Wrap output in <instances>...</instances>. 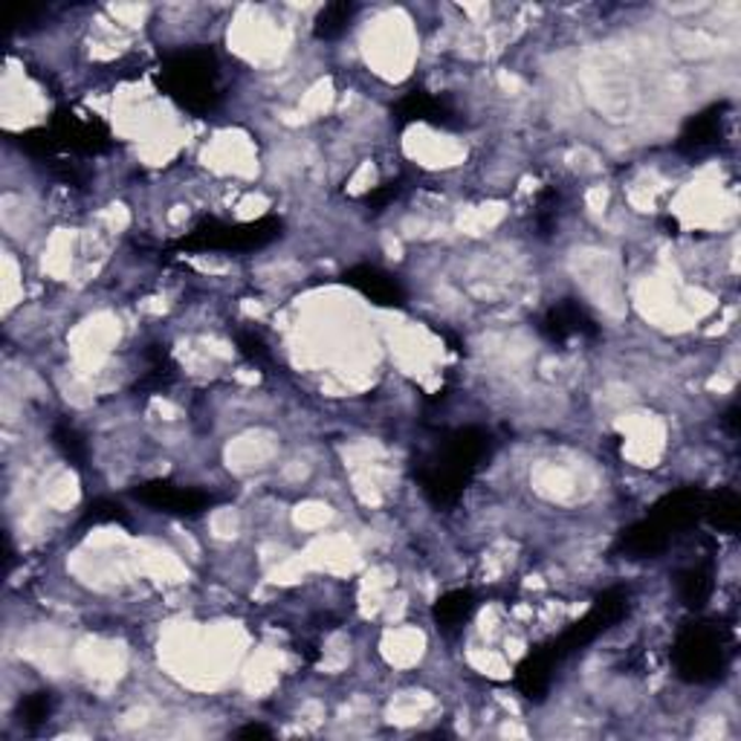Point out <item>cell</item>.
Instances as JSON below:
<instances>
[{
    "mask_svg": "<svg viewBox=\"0 0 741 741\" xmlns=\"http://www.w3.org/2000/svg\"><path fill=\"white\" fill-rule=\"evenodd\" d=\"M492 435L487 429H455L441 441L437 452L414 469L420 490L435 508H452L467 492L478 469L490 460Z\"/></svg>",
    "mask_w": 741,
    "mask_h": 741,
    "instance_id": "1",
    "label": "cell"
},
{
    "mask_svg": "<svg viewBox=\"0 0 741 741\" xmlns=\"http://www.w3.org/2000/svg\"><path fill=\"white\" fill-rule=\"evenodd\" d=\"M162 93L194 116H209L224 102L218 53L212 47H189L171 53L160 67Z\"/></svg>",
    "mask_w": 741,
    "mask_h": 741,
    "instance_id": "2",
    "label": "cell"
},
{
    "mask_svg": "<svg viewBox=\"0 0 741 741\" xmlns=\"http://www.w3.org/2000/svg\"><path fill=\"white\" fill-rule=\"evenodd\" d=\"M733 649V631L727 629L725 623H684L672 646V663L677 677L686 684H716L730 669Z\"/></svg>",
    "mask_w": 741,
    "mask_h": 741,
    "instance_id": "3",
    "label": "cell"
},
{
    "mask_svg": "<svg viewBox=\"0 0 741 741\" xmlns=\"http://www.w3.org/2000/svg\"><path fill=\"white\" fill-rule=\"evenodd\" d=\"M284 235V224L273 215H264L250 224H224L206 218L194 226L192 232L171 243L178 252H255L270 247Z\"/></svg>",
    "mask_w": 741,
    "mask_h": 741,
    "instance_id": "4",
    "label": "cell"
},
{
    "mask_svg": "<svg viewBox=\"0 0 741 741\" xmlns=\"http://www.w3.org/2000/svg\"><path fill=\"white\" fill-rule=\"evenodd\" d=\"M629 612H631V589L629 585H614V589L603 591V594L596 596L585 617H580L573 626H568L556 640L539 646V652L545 654L550 661V666L556 669L559 663L568 661L571 654L582 652L585 646L594 643L596 637H603L605 631L614 629L617 623L626 620Z\"/></svg>",
    "mask_w": 741,
    "mask_h": 741,
    "instance_id": "5",
    "label": "cell"
},
{
    "mask_svg": "<svg viewBox=\"0 0 741 741\" xmlns=\"http://www.w3.org/2000/svg\"><path fill=\"white\" fill-rule=\"evenodd\" d=\"M49 130L56 134V142L61 148V153H81V157H96V153L111 151L113 139L107 125L99 116H90V113L70 111V107H61V111L53 113V122H49Z\"/></svg>",
    "mask_w": 741,
    "mask_h": 741,
    "instance_id": "6",
    "label": "cell"
},
{
    "mask_svg": "<svg viewBox=\"0 0 741 741\" xmlns=\"http://www.w3.org/2000/svg\"><path fill=\"white\" fill-rule=\"evenodd\" d=\"M134 499L142 501L146 508L157 510V513L194 518L203 516L209 508H215L220 495L201 490V487H183V483H174L169 478H157V481H146L134 487Z\"/></svg>",
    "mask_w": 741,
    "mask_h": 741,
    "instance_id": "7",
    "label": "cell"
},
{
    "mask_svg": "<svg viewBox=\"0 0 741 741\" xmlns=\"http://www.w3.org/2000/svg\"><path fill=\"white\" fill-rule=\"evenodd\" d=\"M539 333L548 339L550 345L562 347L571 339H596L600 337V324L589 314V307L582 305L580 298H559L550 305L539 319Z\"/></svg>",
    "mask_w": 741,
    "mask_h": 741,
    "instance_id": "8",
    "label": "cell"
},
{
    "mask_svg": "<svg viewBox=\"0 0 741 741\" xmlns=\"http://www.w3.org/2000/svg\"><path fill=\"white\" fill-rule=\"evenodd\" d=\"M727 102H718V105L704 107L702 113H695L686 119V125L677 134L675 151L684 153V157H707V153L718 151V146L725 142V122H727Z\"/></svg>",
    "mask_w": 741,
    "mask_h": 741,
    "instance_id": "9",
    "label": "cell"
},
{
    "mask_svg": "<svg viewBox=\"0 0 741 741\" xmlns=\"http://www.w3.org/2000/svg\"><path fill=\"white\" fill-rule=\"evenodd\" d=\"M704 501H707V492L698 490V487H684V490L663 495L649 510V518L661 524L663 531L675 539L677 533L693 531L695 524L704 522Z\"/></svg>",
    "mask_w": 741,
    "mask_h": 741,
    "instance_id": "10",
    "label": "cell"
},
{
    "mask_svg": "<svg viewBox=\"0 0 741 741\" xmlns=\"http://www.w3.org/2000/svg\"><path fill=\"white\" fill-rule=\"evenodd\" d=\"M339 282L356 290L360 296H365L371 305L377 307H403L406 305V290L403 284L397 282L395 275L379 270L374 264H356L347 266Z\"/></svg>",
    "mask_w": 741,
    "mask_h": 741,
    "instance_id": "11",
    "label": "cell"
},
{
    "mask_svg": "<svg viewBox=\"0 0 741 741\" xmlns=\"http://www.w3.org/2000/svg\"><path fill=\"white\" fill-rule=\"evenodd\" d=\"M395 122L400 128H406L411 122H429L437 128H458L460 116L444 96H435L426 90H409L395 105Z\"/></svg>",
    "mask_w": 741,
    "mask_h": 741,
    "instance_id": "12",
    "label": "cell"
},
{
    "mask_svg": "<svg viewBox=\"0 0 741 741\" xmlns=\"http://www.w3.org/2000/svg\"><path fill=\"white\" fill-rule=\"evenodd\" d=\"M713 591H716V568H713V559L689 565L686 571L677 573V596H681V603L689 612H702L704 605L713 600Z\"/></svg>",
    "mask_w": 741,
    "mask_h": 741,
    "instance_id": "13",
    "label": "cell"
},
{
    "mask_svg": "<svg viewBox=\"0 0 741 741\" xmlns=\"http://www.w3.org/2000/svg\"><path fill=\"white\" fill-rule=\"evenodd\" d=\"M554 672L556 669L550 666L548 658H545L539 649H533V652L516 666L513 684H516V689L527 698V702L539 704L545 702V695H548L550 684H554Z\"/></svg>",
    "mask_w": 741,
    "mask_h": 741,
    "instance_id": "14",
    "label": "cell"
},
{
    "mask_svg": "<svg viewBox=\"0 0 741 741\" xmlns=\"http://www.w3.org/2000/svg\"><path fill=\"white\" fill-rule=\"evenodd\" d=\"M476 608L478 600L472 591L455 589L446 591V594L437 600L435 608H432V617H435L437 629L444 631V635H455V631H460L469 620H472Z\"/></svg>",
    "mask_w": 741,
    "mask_h": 741,
    "instance_id": "15",
    "label": "cell"
},
{
    "mask_svg": "<svg viewBox=\"0 0 741 741\" xmlns=\"http://www.w3.org/2000/svg\"><path fill=\"white\" fill-rule=\"evenodd\" d=\"M178 379V363L171 360L169 347L166 345H151L146 351V374L137 379L134 391L137 395H160V391H169Z\"/></svg>",
    "mask_w": 741,
    "mask_h": 741,
    "instance_id": "16",
    "label": "cell"
},
{
    "mask_svg": "<svg viewBox=\"0 0 741 741\" xmlns=\"http://www.w3.org/2000/svg\"><path fill=\"white\" fill-rule=\"evenodd\" d=\"M704 522H707L709 527H716L718 533L739 531V522H741L739 495L730 490L716 492V495H709L707 492V501H704Z\"/></svg>",
    "mask_w": 741,
    "mask_h": 741,
    "instance_id": "17",
    "label": "cell"
},
{
    "mask_svg": "<svg viewBox=\"0 0 741 741\" xmlns=\"http://www.w3.org/2000/svg\"><path fill=\"white\" fill-rule=\"evenodd\" d=\"M53 444H56V449L70 460V467H76L79 472L88 469L90 446L88 441H84V435H81L70 420H56V426H53Z\"/></svg>",
    "mask_w": 741,
    "mask_h": 741,
    "instance_id": "18",
    "label": "cell"
},
{
    "mask_svg": "<svg viewBox=\"0 0 741 741\" xmlns=\"http://www.w3.org/2000/svg\"><path fill=\"white\" fill-rule=\"evenodd\" d=\"M356 15V3L339 0V3H328V7L316 15L314 35L319 41H337L351 30V21Z\"/></svg>",
    "mask_w": 741,
    "mask_h": 741,
    "instance_id": "19",
    "label": "cell"
},
{
    "mask_svg": "<svg viewBox=\"0 0 741 741\" xmlns=\"http://www.w3.org/2000/svg\"><path fill=\"white\" fill-rule=\"evenodd\" d=\"M53 709H56V695L49 693V689H38V693L24 695V698L18 702L15 718L24 730H38L41 725H47L49 716H53Z\"/></svg>",
    "mask_w": 741,
    "mask_h": 741,
    "instance_id": "20",
    "label": "cell"
},
{
    "mask_svg": "<svg viewBox=\"0 0 741 741\" xmlns=\"http://www.w3.org/2000/svg\"><path fill=\"white\" fill-rule=\"evenodd\" d=\"M81 524H125L130 527V516L128 510L122 508L119 501L111 499H96L90 501L84 513H81Z\"/></svg>",
    "mask_w": 741,
    "mask_h": 741,
    "instance_id": "21",
    "label": "cell"
},
{
    "mask_svg": "<svg viewBox=\"0 0 741 741\" xmlns=\"http://www.w3.org/2000/svg\"><path fill=\"white\" fill-rule=\"evenodd\" d=\"M235 345H238V351H241L250 363L261 365V368H273L275 360H273V351H270V345L264 342V337L255 331H235Z\"/></svg>",
    "mask_w": 741,
    "mask_h": 741,
    "instance_id": "22",
    "label": "cell"
},
{
    "mask_svg": "<svg viewBox=\"0 0 741 741\" xmlns=\"http://www.w3.org/2000/svg\"><path fill=\"white\" fill-rule=\"evenodd\" d=\"M556 218H559V194H556V189H545L536 201V229H539L542 238L554 235Z\"/></svg>",
    "mask_w": 741,
    "mask_h": 741,
    "instance_id": "23",
    "label": "cell"
},
{
    "mask_svg": "<svg viewBox=\"0 0 741 741\" xmlns=\"http://www.w3.org/2000/svg\"><path fill=\"white\" fill-rule=\"evenodd\" d=\"M400 192H403V180H388V183L377 185L374 192H365L363 197H360V203L374 212H383L388 203H395L397 197H400Z\"/></svg>",
    "mask_w": 741,
    "mask_h": 741,
    "instance_id": "24",
    "label": "cell"
},
{
    "mask_svg": "<svg viewBox=\"0 0 741 741\" xmlns=\"http://www.w3.org/2000/svg\"><path fill=\"white\" fill-rule=\"evenodd\" d=\"M270 730H266V727H261V725H247V727H241V730H238V739H270Z\"/></svg>",
    "mask_w": 741,
    "mask_h": 741,
    "instance_id": "25",
    "label": "cell"
}]
</instances>
